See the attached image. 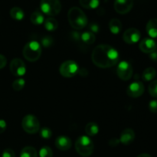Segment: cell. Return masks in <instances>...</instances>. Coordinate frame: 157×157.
<instances>
[{
	"label": "cell",
	"instance_id": "cell-9",
	"mask_svg": "<svg viewBox=\"0 0 157 157\" xmlns=\"http://www.w3.org/2000/svg\"><path fill=\"white\" fill-rule=\"evenodd\" d=\"M10 71L15 76H22L26 72L25 64L20 58H14L10 63Z\"/></svg>",
	"mask_w": 157,
	"mask_h": 157
},
{
	"label": "cell",
	"instance_id": "cell-12",
	"mask_svg": "<svg viewBox=\"0 0 157 157\" xmlns=\"http://www.w3.org/2000/svg\"><path fill=\"white\" fill-rule=\"evenodd\" d=\"M141 34L138 29L134 28H130L126 30L123 35L124 41L127 44H135L140 39Z\"/></svg>",
	"mask_w": 157,
	"mask_h": 157
},
{
	"label": "cell",
	"instance_id": "cell-2",
	"mask_svg": "<svg viewBox=\"0 0 157 157\" xmlns=\"http://www.w3.org/2000/svg\"><path fill=\"white\" fill-rule=\"evenodd\" d=\"M67 18L71 26L76 30H81L87 25L85 13L78 7H72L69 9Z\"/></svg>",
	"mask_w": 157,
	"mask_h": 157
},
{
	"label": "cell",
	"instance_id": "cell-8",
	"mask_svg": "<svg viewBox=\"0 0 157 157\" xmlns=\"http://www.w3.org/2000/svg\"><path fill=\"white\" fill-rule=\"evenodd\" d=\"M133 67L127 61H121L117 67V75L122 81H129L133 76Z\"/></svg>",
	"mask_w": 157,
	"mask_h": 157
},
{
	"label": "cell",
	"instance_id": "cell-39",
	"mask_svg": "<svg viewBox=\"0 0 157 157\" xmlns=\"http://www.w3.org/2000/svg\"><path fill=\"white\" fill-rule=\"evenodd\" d=\"M137 157H152L150 155L147 154V153H143V154L139 155Z\"/></svg>",
	"mask_w": 157,
	"mask_h": 157
},
{
	"label": "cell",
	"instance_id": "cell-27",
	"mask_svg": "<svg viewBox=\"0 0 157 157\" xmlns=\"http://www.w3.org/2000/svg\"><path fill=\"white\" fill-rule=\"evenodd\" d=\"M39 156L40 157H52L53 156V152L52 149L49 147L44 146L42 148H41L39 151Z\"/></svg>",
	"mask_w": 157,
	"mask_h": 157
},
{
	"label": "cell",
	"instance_id": "cell-20",
	"mask_svg": "<svg viewBox=\"0 0 157 157\" xmlns=\"http://www.w3.org/2000/svg\"><path fill=\"white\" fill-rule=\"evenodd\" d=\"M10 15L13 19L17 21H21L24 18L25 13L24 11L19 7H13L10 10Z\"/></svg>",
	"mask_w": 157,
	"mask_h": 157
},
{
	"label": "cell",
	"instance_id": "cell-16",
	"mask_svg": "<svg viewBox=\"0 0 157 157\" xmlns=\"http://www.w3.org/2000/svg\"><path fill=\"white\" fill-rule=\"evenodd\" d=\"M146 30L151 38H157V18H152L147 22Z\"/></svg>",
	"mask_w": 157,
	"mask_h": 157
},
{
	"label": "cell",
	"instance_id": "cell-32",
	"mask_svg": "<svg viewBox=\"0 0 157 157\" xmlns=\"http://www.w3.org/2000/svg\"><path fill=\"white\" fill-rule=\"evenodd\" d=\"M2 157H15V153L12 149H6L3 151Z\"/></svg>",
	"mask_w": 157,
	"mask_h": 157
},
{
	"label": "cell",
	"instance_id": "cell-36",
	"mask_svg": "<svg viewBox=\"0 0 157 157\" xmlns=\"http://www.w3.org/2000/svg\"><path fill=\"white\" fill-rule=\"evenodd\" d=\"M119 143H120L119 140L116 139V138H113V139H111L110 141H109V145L112 147H117V146H118Z\"/></svg>",
	"mask_w": 157,
	"mask_h": 157
},
{
	"label": "cell",
	"instance_id": "cell-24",
	"mask_svg": "<svg viewBox=\"0 0 157 157\" xmlns=\"http://www.w3.org/2000/svg\"><path fill=\"white\" fill-rule=\"evenodd\" d=\"M82 7L87 9H94L98 7L100 0H79Z\"/></svg>",
	"mask_w": 157,
	"mask_h": 157
},
{
	"label": "cell",
	"instance_id": "cell-1",
	"mask_svg": "<svg viewBox=\"0 0 157 157\" xmlns=\"http://www.w3.org/2000/svg\"><path fill=\"white\" fill-rule=\"evenodd\" d=\"M92 61L100 68H108L117 64L119 61V53L112 46L99 44L93 50Z\"/></svg>",
	"mask_w": 157,
	"mask_h": 157
},
{
	"label": "cell",
	"instance_id": "cell-34",
	"mask_svg": "<svg viewBox=\"0 0 157 157\" xmlns=\"http://www.w3.org/2000/svg\"><path fill=\"white\" fill-rule=\"evenodd\" d=\"M6 64H7V60L4 55L0 54V69H2L3 67H6Z\"/></svg>",
	"mask_w": 157,
	"mask_h": 157
},
{
	"label": "cell",
	"instance_id": "cell-38",
	"mask_svg": "<svg viewBox=\"0 0 157 157\" xmlns=\"http://www.w3.org/2000/svg\"><path fill=\"white\" fill-rule=\"evenodd\" d=\"M150 58L153 61H157V50H155L154 52L150 54Z\"/></svg>",
	"mask_w": 157,
	"mask_h": 157
},
{
	"label": "cell",
	"instance_id": "cell-37",
	"mask_svg": "<svg viewBox=\"0 0 157 157\" xmlns=\"http://www.w3.org/2000/svg\"><path fill=\"white\" fill-rule=\"evenodd\" d=\"M71 35L72 38H73V39L75 40V41H79V40L81 39V35L79 34V32H73L71 33Z\"/></svg>",
	"mask_w": 157,
	"mask_h": 157
},
{
	"label": "cell",
	"instance_id": "cell-19",
	"mask_svg": "<svg viewBox=\"0 0 157 157\" xmlns=\"http://www.w3.org/2000/svg\"><path fill=\"white\" fill-rule=\"evenodd\" d=\"M85 132L88 136H94L97 135L99 132V127L94 122H90L86 125Z\"/></svg>",
	"mask_w": 157,
	"mask_h": 157
},
{
	"label": "cell",
	"instance_id": "cell-18",
	"mask_svg": "<svg viewBox=\"0 0 157 157\" xmlns=\"http://www.w3.org/2000/svg\"><path fill=\"white\" fill-rule=\"evenodd\" d=\"M156 76V71L153 67H150L146 68L144 71L142 75V78L145 81H153Z\"/></svg>",
	"mask_w": 157,
	"mask_h": 157
},
{
	"label": "cell",
	"instance_id": "cell-11",
	"mask_svg": "<svg viewBox=\"0 0 157 157\" xmlns=\"http://www.w3.org/2000/svg\"><path fill=\"white\" fill-rule=\"evenodd\" d=\"M133 6V0H115L114 9L117 13L124 15L130 12Z\"/></svg>",
	"mask_w": 157,
	"mask_h": 157
},
{
	"label": "cell",
	"instance_id": "cell-21",
	"mask_svg": "<svg viewBox=\"0 0 157 157\" xmlns=\"http://www.w3.org/2000/svg\"><path fill=\"white\" fill-rule=\"evenodd\" d=\"M31 21L33 23L34 25H41L44 21V18L43 14L41 13L39 11H35L31 15Z\"/></svg>",
	"mask_w": 157,
	"mask_h": 157
},
{
	"label": "cell",
	"instance_id": "cell-28",
	"mask_svg": "<svg viewBox=\"0 0 157 157\" xmlns=\"http://www.w3.org/2000/svg\"><path fill=\"white\" fill-rule=\"evenodd\" d=\"M148 90L152 97L157 98V80H155L150 83L148 87Z\"/></svg>",
	"mask_w": 157,
	"mask_h": 157
},
{
	"label": "cell",
	"instance_id": "cell-13",
	"mask_svg": "<svg viewBox=\"0 0 157 157\" xmlns=\"http://www.w3.org/2000/svg\"><path fill=\"white\" fill-rule=\"evenodd\" d=\"M156 43L153 39L150 38H146L140 41L139 48L141 52L144 53L150 54L155 50H156Z\"/></svg>",
	"mask_w": 157,
	"mask_h": 157
},
{
	"label": "cell",
	"instance_id": "cell-25",
	"mask_svg": "<svg viewBox=\"0 0 157 157\" xmlns=\"http://www.w3.org/2000/svg\"><path fill=\"white\" fill-rule=\"evenodd\" d=\"M20 157H38V153L34 147H25L21 151Z\"/></svg>",
	"mask_w": 157,
	"mask_h": 157
},
{
	"label": "cell",
	"instance_id": "cell-6",
	"mask_svg": "<svg viewBox=\"0 0 157 157\" xmlns=\"http://www.w3.org/2000/svg\"><path fill=\"white\" fill-rule=\"evenodd\" d=\"M21 127L27 133L34 134L39 131L40 123L36 117L32 114H28L22 119Z\"/></svg>",
	"mask_w": 157,
	"mask_h": 157
},
{
	"label": "cell",
	"instance_id": "cell-14",
	"mask_svg": "<svg viewBox=\"0 0 157 157\" xmlns=\"http://www.w3.org/2000/svg\"><path fill=\"white\" fill-rule=\"evenodd\" d=\"M135 139V132L130 128H127L124 130L120 136V142L124 145H129L133 142Z\"/></svg>",
	"mask_w": 157,
	"mask_h": 157
},
{
	"label": "cell",
	"instance_id": "cell-26",
	"mask_svg": "<svg viewBox=\"0 0 157 157\" xmlns=\"http://www.w3.org/2000/svg\"><path fill=\"white\" fill-rule=\"evenodd\" d=\"M25 84V81L23 78H18L12 83V88L15 91H20L24 88Z\"/></svg>",
	"mask_w": 157,
	"mask_h": 157
},
{
	"label": "cell",
	"instance_id": "cell-4",
	"mask_svg": "<svg viewBox=\"0 0 157 157\" xmlns=\"http://www.w3.org/2000/svg\"><path fill=\"white\" fill-rule=\"evenodd\" d=\"M23 56L27 61L34 62L39 59L41 55V48L38 42L31 41L25 45L22 51Z\"/></svg>",
	"mask_w": 157,
	"mask_h": 157
},
{
	"label": "cell",
	"instance_id": "cell-7",
	"mask_svg": "<svg viewBox=\"0 0 157 157\" xmlns=\"http://www.w3.org/2000/svg\"><path fill=\"white\" fill-rule=\"evenodd\" d=\"M79 67L76 61L67 60L63 62L59 67V72L64 78H72L78 74Z\"/></svg>",
	"mask_w": 157,
	"mask_h": 157
},
{
	"label": "cell",
	"instance_id": "cell-35",
	"mask_svg": "<svg viewBox=\"0 0 157 157\" xmlns=\"http://www.w3.org/2000/svg\"><path fill=\"white\" fill-rule=\"evenodd\" d=\"M7 124L4 120H0V133H2L6 130Z\"/></svg>",
	"mask_w": 157,
	"mask_h": 157
},
{
	"label": "cell",
	"instance_id": "cell-10",
	"mask_svg": "<svg viewBox=\"0 0 157 157\" xmlns=\"http://www.w3.org/2000/svg\"><path fill=\"white\" fill-rule=\"evenodd\" d=\"M144 85L141 81H134L127 87V95L130 98H137L144 93Z\"/></svg>",
	"mask_w": 157,
	"mask_h": 157
},
{
	"label": "cell",
	"instance_id": "cell-5",
	"mask_svg": "<svg viewBox=\"0 0 157 157\" xmlns=\"http://www.w3.org/2000/svg\"><path fill=\"white\" fill-rule=\"evenodd\" d=\"M40 8L43 13L53 16L61 12V4L59 0H41Z\"/></svg>",
	"mask_w": 157,
	"mask_h": 157
},
{
	"label": "cell",
	"instance_id": "cell-30",
	"mask_svg": "<svg viewBox=\"0 0 157 157\" xmlns=\"http://www.w3.org/2000/svg\"><path fill=\"white\" fill-rule=\"evenodd\" d=\"M40 136L43 139H50L52 136V132L48 127H42L40 130Z\"/></svg>",
	"mask_w": 157,
	"mask_h": 157
},
{
	"label": "cell",
	"instance_id": "cell-15",
	"mask_svg": "<svg viewBox=\"0 0 157 157\" xmlns=\"http://www.w3.org/2000/svg\"><path fill=\"white\" fill-rule=\"evenodd\" d=\"M55 147L60 150L65 151L71 147V140L69 137L65 136H60L55 140Z\"/></svg>",
	"mask_w": 157,
	"mask_h": 157
},
{
	"label": "cell",
	"instance_id": "cell-23",
	"mask_svg": "<svg viewBox=\"0 0 157 157\" xmlns=\"http://www.w3.org/2000/svg\"><path fill=\"white\" fill-rule=\"evenodd\" d=\"M58 27V22L55 18H48L44 21V28L49 32H54Z\"/></svg>",
	"mask_w": 157,
	"mask_h": 157
},
{
	"label": "cell",
	"instance_id": "cell-17",
	"mask_svg": "<svg viewBox=\"0 0 157 157\" xmlns=\"http://www.w3.org/2000/svg\"><path fill=\"white\" fill-rule=\"evenodd\" d=\"M109 29L112 33L117 35L122 29V23L117 18H112L109 22Z\"/></svg>",
	"mask_w": 157,
	"mask_h": 157
},
{
	"label": "cell",
	"instance_id": "cell-29",
	"mask_svg": "<svg viewBox=\"0 0 157 157\" xmlns=\"http://www.w3.org/2000/svg\"><path fill=\"white\" fill-rule=\"evenodd\" d=\"M41 42L44 48H49L53 44L54 39L50 35H45V36H44L41 38Z\"/></svg>",
	"mask_w": 157,
	"mask_h": 157
},
{
	"label": "cell",
	"instance_id": "cell-3",
	"mask_svg": "<svg viewBox=\"0 0 157 157\" xmlns=\"http://www.w3.org/2000/svg\"><path fill=\"white\" fill-rule=\"evenodd\" d=\"M75 149L77 153L81 156H90L93 153L94 146L91 140L87 136H81L75 142Z\"/></svg>",
	"mask_w": 157,
	"mask_h": 157
},
{
	"label": "cell",
	"instance_id": "cell-33",
	"mask_svg": "<svg viewBox=\"0 0 157 157\" xmlns=\"http://www.w3.org/2000/svg\"><path fill=\"white\" fill-rule=\"evenodd\" d=\"M89 29H90V32H92V33H97V32H99L100 27L98 24L94 22L89 25Z\"/></svg>",
	"mask_w": 157,
	"mask_h": 157
},
{
	"label": "cell",
	"instance_id": "cell-22",
	"mask_svg": "<svg viewBox=\"0 0 157 157\" xmlns=\"http://www.w3.org/2000/svg\"><path fill=\"white\" fill-rule=\"evenodd\" d=\"M81 40L84 43L87 44H94L96 40L94 34L90 32H84L81 35Z\"/></svg>",
	"mask_w": 157,
	"mask_h": 157
},
{
	"label": "cell",
	"instance_id": "cell-31",
	"mask_svg": "<svg viewBox=\"0 0 157 157\" xmlns=\"http://www.w3.org/2000/svg\"><path fill=\"white\" fill-rule=\"evenodd\" d=\"M149 110L152 113H157V100H153L149 103Z\"/></svg>",
	"mask_w": 157,
	"mask_h": 157
}]
</instances>
